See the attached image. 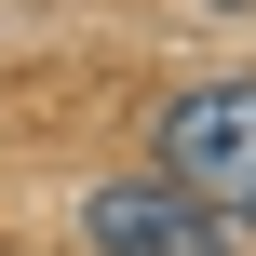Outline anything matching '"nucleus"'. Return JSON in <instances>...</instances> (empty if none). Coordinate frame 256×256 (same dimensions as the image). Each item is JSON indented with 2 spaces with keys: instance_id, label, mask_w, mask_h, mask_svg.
Listing matches in <instances>:
<instances>
[{
  "instance_id": "f257e3e1",
  "label": "nucleus",
  "mask_w": 256,
  "mask_h": 256,
  "mask_svg": "<svg viewBox=\"0 0 256 256\" xmlns=\"http://www.w3.org/2000/svg\"><path fill=\"white\" fill-rule=\"evenodd\" d=\"M162 189H189L202 216L256 230V81H202L162 108Z\"/></svg>"
},
{
  "instance_id": "f03ea898",
  "label": "nucleus",
  "mask_w": 256,
  "mask_h": 256,
  "mask_svg": "<svg viewBox=\"0 0 256 256\" xmlns=\"http://www.w3.org/2000/svg\"><path fill=\"white\" fill-rule=\"evenodd\" d=\"M81 243L94 256H243L230 216H202V202L162 189V176H108V189L81 202Z\"/></svg>"
}]
</instances>
